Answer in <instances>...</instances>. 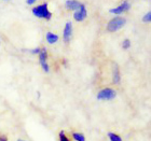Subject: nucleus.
Listing matches in <instances>:
<instances>
[{
    "instance_id": "1",
    "label": "nucleus",
    "mask_w": 151,
    "mask_h": 141,
    "mask_svg": "<svg viewBox=\"0 0 151 141\" xmlns=\"http://www.w3.org/2000/svg\"><path fill=\"white\" fill-rule=\"evenodd\" d=\"M32 14L39 19H44L49 21L52 17V14L49 11V8H47V3H43V4H40V6H37L32 9Z\"/></svg>"
},
{
    "instance_id": "2",
    "label": "nucleus",
    "mask_w": 151,
    "mask_h": 141,
    "mask_svg": "<svg viewBox=\"0 0 151 141\" xmlns=\"http://www.w3.org/2000/svg\"><path fill=\"white\" fill-rule=\"evenodd\" d=\"M126 19L124 17H121V16H116L114 19H112L110 22L108 23L107 25V30L110 32H114L116 30H119L125 25Z\"/></svg>"
},
{
    "instance_id": "3",
    "label": "nucleus",
    "mask_w": 151,
    "mask_h": 141,
    "mask_svg": "<svg viewBox=\"0 0 151 141\" xmlns=\"http://www.w3.org/2000/svg\"><path fill=\"white\" fill-rule=\"evenodd\" d=\"M116 96V93L112 88H104L97 94L98 100H112Z\"/></svg>"
},
{
    "instance_id": "4",
    "label": "nucleus",
    "mask_w": 151,
    "mask_h": 141,
    "mask_svg": "<svg viewBox=\"0 0 151 141\" xmlns=\"http://www.w3.org/2000/svg\"><path fill=\"white\" fill-rule=\"evenodd\" d=\"M39 55V62H40V65L42 67V69L44 70V72H49V64H47V53L45 49H41L40 53L38 54Z\"/></svg>"
},
{
    "instance_id": "5",
    "label": "nucleus",
    "mask_w": 151,
    "mask_h": 141,
    "mask_svg": "<svg viewBox=\"0 0 151 141\" xmlns=\"http://www.w3.org/2000/svg\"><path fill=\"white\" fill-rule=\"evenodd\" d=\"M88 16V12H86V8L85 6L82 3L81 6L79 8L77 11H75V14H73V19L77 21V22H82L83 19Z\"/></svg>"
},
{
    "instance_id": "6",
    "label": "nucleus",
    "mask_w": 151,
    "mask_h": 141,
    "mask_svg": "<svg viewBox=\"0 0 151 141\" xmlns=\"http://www.w3.org/2000/svg\"><path fill=\"white\" fill-rule=\"evenodd\" d=\"M129 9H131V4H129L127 1H124V2L121 3L119 6L109 10V12L112 13V14H116V15H119L121 13H124V12H126V11H129Z\"/></svg>"
},
{
    "instance_id": "7",
    "label": "nucleus",
    "mask_w": 151,
    "mask_h": 141,
    "mask_svg": "<svg viewBox=\"0 0 151 141\" xmlns=\"http://www.w3.org/2000/svg\"><path fill=\"white\" fill-rule=\"evenodd\" d=\"M71 36H73V24L70 22L66 23L65 25V28H64L63 31V38L65 42H69L70 39H71Z\"/></svg>"
},
{
    "instance_id": "8",
    "label": "nucleus",
    "mask_w": 151,
    "mask_h": 141,
    "mask_svg": "<svg viewBox=\"0 0 151 141\" xmlns=\"http://www.w3.org/2000/svg\"><path fill=\"white\" fill-rule=\"evenodd\" d=\"M82 3L77 1V0H67L66 1V9L70 10V11H77V10L81 6Z\"/></svg>"
},
{
    "instance_id": "9",
    "label": "nucleus",
    "mask_w": 151,
    "mask_h": 141,
    "mask_svg": "<svg viewBox=\"0 0 151 141\" xmlns=\"http://www.w3.org/2000/svg\"><path fill=\"white\" fill-rule=\"evenodd\" d=\"M45 38H47V41L50 44L56 43L57 40H58V37H57V35H55V34H53V32H47V36H45Z\"/></svg>"
},
{
    "instance_id": "10",
    "label": "nucleus",
    "mask_w": 151,
    "mask_h": 141,
    "mask_svg": "<svg viewBox=\"0 0 151 141\" xmlns=\"http://www.w3.org/2000/svg\"><path fill=\"white\" fill-rule=\"evenodd\" d=\"M120 80H121V78H120L119 67L116 65L114 68H113V83H114V84H118V83H120Z\"/></svg>"
},
{
    "instance_id": "11",
    "label": "nucleus",
    "mask_w": 151,
    "mask_h": 141,
    "mask_svg": "<svg viewBox=\"0 0 151 141\" xmlns=\"http://www.w3.org/2000/svg\"><path fill=\"white\" fill-rule=\"evenodd\" d=\"M73 137L76 141H85V137L80 132H73Z\"/></svg>"
},
{
    "instance_id": "12",
    "label": "nucleus",
    "mask_w": 151,
    "mask_h": 141,
    "mask_svg": "<svg viewBox=\"0 0 151 141\" xmlns=\"http://www.w3.org/2000/svg\"><path fill=\"white\" fill-rule=\"evenodd\" d=\"M108 137L110 139V141H122V138L120 136L113 134V132H108Z\"/></svg>"
},
{
    "instance_id": "13",
    "label": "nucleus",
    "mask_w": 151,
    "mask_h": 141,
    "mask_svg": "<svg viewBox=\"0 0 151 141\" xmlns=\"http://www.w3.org/2000/svg\"><path fill=\"white\" fill-rule=\"evenodd\" d=\"M129 47H131V41H129V39L123 40V42H122V47H123V49H124V50H127V49H129Z\"/></svg>"
},
{
    "instance_id": "14",
    "label": "nucleus",
    "mask_w": 151,
    "mask_h": 141,
    "mask_svg": "<svg viewBox=\"0 0 151 141\" xmlns=\"http://www.w3.org/2000/svg\"><path fill=\"white\" fill-rule=\"evenodd\" d=\"M60 141H69L68 137L65 135V132H60Z\"/></svg>"
},
{
    "instance_id": "15",
    "label": "nucleus",
    "mask_w": 151,
    "mask_h": 141,
    "mask_svg": "<svg viewBox=\"0 0 151 141\" xmlns=\"http://www.w3.org/2000/svg\"><path fill=\"white\" fill-rule=\"evenodd\" d=\"M142 21H144V22H146V23L150 22V21H151V13L148 12L146 15H144V17H142Z\"/></svg>"
},
{
    "instance_id": "16",
    "label": "nucleus",
    "mask_w": 151,
    "mask_h": 141,
    "mask_svg": "<svg viewBox=\"0 0 151 141\" xmlns=\"http://www.w3.org/2000/svg\"><path fill=\"white\" fill-rule=\"evenodd\" d=\"M40 47H36V49H32L30 52H32V54H36V55H38V54L40 53Z\"/></svg>"
},
{
    "instance_id": "17",
    "label": "nucleus",
    "mask_w": 151,
    "mask_h": 141,
    "mask_svg": "<svg viewBox=\"0 0 151 141\" xmlns=\"http://www.w3.org/2000/svg\"><path fill=\"white\" fill-rule=\"evenodd\" d=\"M36 1H37V0H26V3L29 4V6H32V4H34Z\"/></svg>"
},
{
    "instance_id": "18",
    "label": "nucleus",
    "mask_w": 151,
    "mask_h": 141,
    "mask_svg": "<svg viewBox=\"0 0 151 141\" xmlns=\"http://www.w3.org/2000/svg\"><path fill=\"white\" fill-rule=\"evenodd\" d=\"M0 141H8L6 136H0Z\"/></svg>"
},
{
    "instance_id": "19",
    "label": "nucleus",
    "mask_w": 151,
    "mask_h": 141,
    "mask_svg": "<svg viewBox=\"0 0 151 141\" xmlns=\"http://www.w3.org/2000/svg\"><path fill=\"white\" fill-rule=\"evenodd\" d=\"M19 141H23V140H19Z\"/></svg>"
}]
</instances>
